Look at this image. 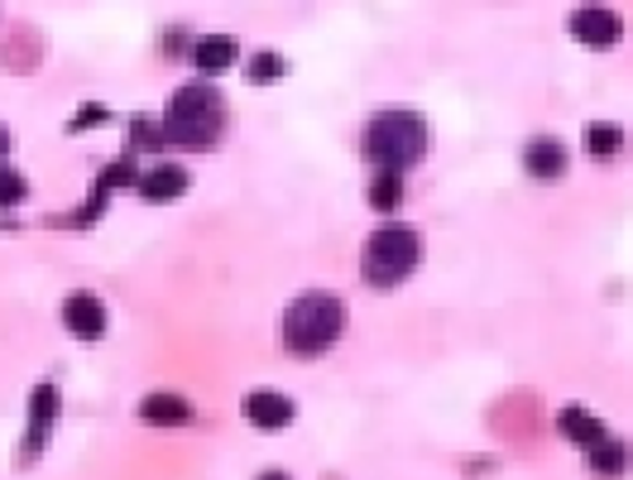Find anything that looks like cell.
I'll return each mask as SVG.
<instances>
[{
  "label": "cell",
  "instance_id": "cell-10",
  "mask_svg": "<svg viewBox=\"0 0 633 480\" xmlns=\"http://www.w3.org/2000/svg\"><path fill=\"white\" fill-rule=\"evenodd\" d=\"M140 418L154 428H182V423H192V404L182 394H150L140 404Z\"/></svg>",
  "mask_w": 633,
  "mask_h": 480
},
{
  "label": "cell",
  "instance_id": "cell-15",
  "mask_svg": "<svg viewBox=\"0 0 633 480\" xmlns=\"http://www.w3.org/2000/svg\"><path fill=\"white\" fill-rule=\"evenodd\" d=\"M370 207L374 212H398V207H404V173H374Z\"/></svg>",
  "mask_w": 633,
  "mask_h": 480
},
{
  "label": "cell",
  "instance_id": "cell-14",
  "mask_svg": "<svg viewBox=\"0 0 633 480\" xmlns=\"http://www.w3.org/2000/svg\"><path fill=\"white\" fill-rule=\"evenodd\" d=\"M590 456V466L600 476H624L629 466H633V452H629V442H619V437H605V442H595V447L586 452Z\"/></svg>",
  "mask_w": 633,
  "mask_h": 480
},
{
  "label": "cell",
  "instance_id": "cell-21",
  "mask_svg": "<svg viewBox=\"0 0 633 480\" xmlns=\"http://www.w3.org/2000/svg\"><path fill=\"white\" fill-rule=\"evenodd\" d=\"M5 144H10V135H5V125H0V154H5Z\"/></svg>",
  "mask_w": 633,
  "mask_h": 480
},
{
  "label": "cell",
  "instance_id": "cell-16",
  "mask_svg": "<svg viewBox=\"0 0 633 480\" xmlns=\"http://www.w3.org/2000/svg\"><path fill=\"white\" fill-rule=\"evenodd\" d=\"M586 149L595 154V159H614V154L624 149V130H619V125H590L586 130Z\"/></svg>",
  "mask_w": 633,
  "mask_h": 480
},
{
  "label": "cell",
  "instance_id": "cell-8",
  "mask_svg": "<svg viewBox=\"0 0 633 480\" xmlns=\"http://www.w3.org/2000/svg\"><path fill=\"white\" fill-rule=\"evenodd\" d=\"M523 164H528L533 178H542V183H557V178L566 173V149H562V140H552V135L533 140L528 154H523Z\"/></svg>",
  "mask_w": 633,
  "mask_h": 480
},
{
  "label": "cell",
  "instance_id": "cell-11",
  "mask_svg": "<svg viewBox=\"0 0 633 480\" xmlns=\"http://www.w3.org/2000/svg\"><path fill=\"white\" fill-rule=\"evenodd\" d=\"M192 63L202 68V77H222V72L236 63V44H230L226 34H206V39H198V48H192Z\"/></svg>",
  "mask_w": 633,
  "mask_h": 480
},
{
  "label": "cell",
  "instance_id": "cell-18",
  "mask_svg": "<svg viewBox=\"0 0 633 480\" xmlns=\"http://www.w3.org/2000/svg\"><path fill=\"white\" fill-rule=\"evenodd\" d=\"M250 77H254V82H274V77H284V58H278V53H260V58L250 63Z\"/></svg>",
  "mask_w": 633,
  "mask_h": 480
},
{
  "label": "cell",
  "instance_id": "cell-12",
  "mask_svg": "<svg viewBox=\"0 0 633 480\" xmlns=\"http://www.w3.org/2000/svg\"><path fill=\"white\" fill-rule=\"evenodd\" d=\"M557 423H562V432H566V437L576 442V447H586V452L595 447V442H605V437H610L600 418H595V413H586V408H581V404L562 408V418H557Z\"/></svg>",
  "mask_w": 633,
  "mask_h": 480
},
{
  "label": "cell",
  "instance_id": "cell-7",
  "mask_svg": "<svg viewBox=\"0 0 633 480\" xmlns=\"http://www.w3.org/2000/svg\"><path fill=\"white\" fill-rule=\"evenodd\" d=\"M246 413H250L254 428L278 432V428L294 423V399H288V394H274V389H254L246 399Z\"/></svg>",
  "mask_w": 633,
  "mask_h": 480
},
{
  "label": "cell",
  "instance_id": "cell-6",
  "mask_svg": "<svg viewBox=\"0 0 633 480\" xmlns=\"http://www.w3.org/2000/svg\"><path fill=\"white\" fill-rule=\"evenodd\" d=\"M619 15H610V10H600V5H586V10H576L571 15V34H576L581 44H590V48H610L619 39Z\"/></svg>",
  "mask_w": 633,
  "mask_h": 480
},
{
  "label": "cell",
  "instance_id": "cell-4",
  "mask_svg": "<svg viewBox=\"0 0 633 480\" xmlns=\"http://www.w3.org/2000/svg\"><path fill=\"white\" fill-rule=\"evenodd\" d=\"M418 260H422V240L413 236L408 226H384V231H374L365 240L360 274H365V284H374V288H394L418 269Z\"/></svg>",
  "mask_w": 633,
  "mask_h": 480
},
{
  "label": "cell",
  "instance_id": "cell-2",
  "mask_svg": "<svg viewBox=\"0 0 633 480\" xmlns=\"http://www.w3.org/2000/svg\"><path fill=\"white\" fill-rule=\"evenodd\" d=\"M222 96L206 82H188L174 92V106L158 120V135H164V149H212V140L222 135Z\"/></svg>",
  "mask_w": 633,
  "mask_h": 480
},
{
  "label": "cell",
  "instance_id": "cell-13",
  "mask_svg": "<svg viewBox=\"0 0 633 480\" xmlns=\"http://www.w3.org/2000/svg\"><path fill=\"white\" fill-rule=\"evenodd\" d=\"M53 418H58V389L53 384H39V389H34V404H29V452L44 442V432L53 428Z\"/></svg>",
  "mask_w": 633,
  "mask_h": 480
},
{
  "label": "cell",
  "instance_id": "cell-9",
  "mask_svg": "<svg viewBox=\"0 0 633 480\" xmlns=\"http://www.w3.org/2000/svg\"><path fill=\"white\" fill-rule=\"evenodd\" d=\"M188 168H178V164H158V168H150V173L140 178V197H150V202H174V197H182L188 192Z\"/></svg>",
  "mask_w": 633,
  "mask_h": 480
},
{
  "label": "cell",
  "instance_id": "cell-5",
  "mask_svg": "<svg viewBox=\"0 0 633 480\" xmlns=\"http://www.w3.org/2000/svg\"><path fill=\"white\" fill-rule=\"evenodd\" d=\"M63 327L72 336H82V341H96V336L106 332V308L96 293H68L63 303Z\"/></svg>",
  "mask_w": 633,
  "mask_h": 480
},
{
  "label": "cell",
  "instance_id": "cell-19",
  "mask_svg": "<svg viewBox=\"0 0 633 480\" xmlns=\"http://www.w3.org/2000/svg\"><path fill=\"white\" fill-rule=\"evenodd\" d=\"M101 120H106V111H101V106H92V111H82L77 120H72V130H82V125H101Z\"/></svg>",
  "mask_w": 633,
  "mask_h": 480
},
{
  "label": "cell",
  "instance_id": "cell-20",
  "mask_svg": "<svg viewBox=\"0 0 633 480\" xmlns=\"http://www.w3.org/2000/svg\"><path fill=\"white\" fill-rule=\"evenodd\" d=\"M260 480H288V476H284V471H264Z\"/></svg>",
  "mask_w": 633,
  "mask_h": 480
},
{
  "label": "cell",
  "instance_id": "cell-17",
  "mask_svg": "<svg viewBox=\"0 0 633 480\" xmlns=\"http://www.w3.org/2000/svg\"><path fill=\"white\" fill-rule=\"evenodd\" d=\"M29 197V183H24V173L0 164V207H15V202Z\"/></svg>",
  "mask_w": 633,
  "mask_h": 480
},
{
  "label": "cell",
  "instance_id": "cell-1",
  "mask_svg": "<svg viewBox=\"0 0 633 480\" xmlns=\"http://www.w3.org/2000/svg\"><path fill=\"white\" fill-rule=\"evenodd\" d=\"M360 149L370 164H380V173H404V168L422 164V154H428V120L418 111H404V106L380 111L365 125Z\"/></svg>",
  "mask_w": 633,
  "mask_h": 480
},
{
  "label": "cell",
  "instance_id": "cell-3",
  "mask_svg": "<svg viewBox=\"0 0 633 480\" xmlns=\"http://www.w3.org/2000/svg\"><path fill=\"white\" fill-rule=\"evenodd\" d=\"M346 327V308L336 293H302L284 312V346L294 356H322Z\"/></svg>",
  "mask_w": 633,
  "mask_h": 480
}]
</instances>
